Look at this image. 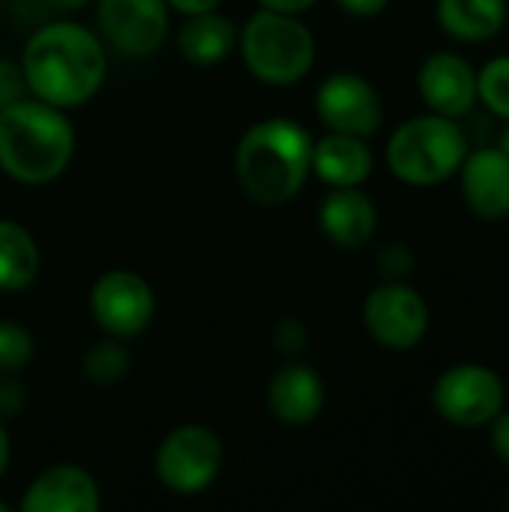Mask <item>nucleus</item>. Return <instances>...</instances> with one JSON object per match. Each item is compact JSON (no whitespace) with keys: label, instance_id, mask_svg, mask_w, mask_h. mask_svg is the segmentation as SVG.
I'll use <instances>...</instances> for the list:
<instances>
[{"label":"nucleus","instance_id":"obj_28","mask_svg":"<svg viewBox=\"0 0 509 512\" xmlns=\"http://www.w3.org/2000/svg\"><path fill=\"white\" fill-rule=\"evenodd\" d=\"M492 450L509 462V411H501L492 423Z\"/></svg>","mask_w":509,"mask_h":512},{"label":"nucleus","instance_id":"obj_16","mask_svg":"<svg viewBox=\"0 0 509 512\" xmlns=\"http://www.w3.org/2000/svg\"><path fill=\"white\" fill-rule=\"evenodd\" d=\"M321 231L330 243L342 249H360L372 240L378 228V210L360 186L333 189L318 210Z\"/></svg>","mask_w":509,"mask_h":512},{"label":"nucleus","instance_id":"obj_14","mask_svg":"<svg viewBox=\"0 0 509 512\" xmlns=\"http://www.w3.org/2000/svg\"><path fill=\"white\" fill-rule=\"evenodd\" d=\"M462 195L480 219L509 216V156L501 147H483L465 156Z\"/></svg>","mask_w":509,"mask_h":512},{"label":"nucleus","instance_id":"obj_30","mask_svg":"<svg viewBox=\"0 0 509 512\" xmlns=\"http://www.w3.org/2000/svg\"><path fill=\"white\" fill-rule=\"evenodd\" d=\"M315 3L318 0H258L261 9H273V12H285V15H303Z\"/></svg>","mask_w":509,"mask_h":512},{"label":"nucleus","instance_id":"obj_25","mask_svg":"<svg viewBox=\"0 0 509 512\" xmlns=\"http://www.w3.org/2000/svg\"><path fill=\"white\" fill-rule=\"evenodd\" d=\"M27 405V393L24 384L12 375H0V423L15 420Z\"/></svg>","mask_w":509,"mask_h":512},{"label":"nucleus","instance_id":"obj_27","mask_svg":"<svg viewBox=\"0 0 509 512\" xmlns=\"http://www.w3.org/2000/svg\"><path fill=\"white\" fill-rule=\"evenodd\" d=\"M411 252L405 246H390L384 255H381V267H384V276H405L411 270Z\"/></svg>","mask_w":509,"mask_h":512},{"label":"nucleus","instance_id":"obj_1","mask_svg":"<svg viewBox=\"0 0 509 512\" xmlns=\"http://www.w3.org/2000/svg\"><path fill=\"white\" fill-rule=\"evenodd\" d=\"M27 93L63 111L87 105L105 84L108 54L99 33L57 18L30 33L21 51Z\"/></svg>","mask_w":509,"mask_h":512},{"label":"nucleus","instance_id":"obj_5","mask_svg":"<svg viewBox=\"0 0 509 512\" xmlns=\"http://www.w3.org/2000/svg\"><path fill=\"white\" fill-rule=\"evenodd\" d=\"M468 156V138L453 117L420 114L405 120L387 141V165L408 186H438L453 177Z\"/></svg>","mask_w":509,"mask_h":512},{"label":"nucleus","instance_id":"obj_34","mask_svg":"<svg viewBox=\"0 0 509 512\" xmlns=\"http://www.w3.org/2000/svg\"><path fill=\"white\" fill-rule=\"evenodd\" d=\"M498 147H501V150H504V153L509 156V126L504 129V132H501V141H498Z\"/></svg>","mask_w":509,"mask_h":512},{"label":"nucleus","instance_id":"obj_8","mask_svg":"<svg viewBox=\"0 0 509 512\" xmlns=\"http://www.w3.org/2000/svg\"><path fill=\"white\" fill-rule=\"evenodd\" d=\"M90 315L105 336L135 339L153 324V288L135 270H108L90 288Z\"/></svg>","mask_w":509,"mask_h":512},{"label":"nucleus","instance_id":"obj_10","mask_svg":"<svg viewBox=\"0 0 509 512\" xmlns=\"http://www.w3.org/2000/svg\"><path fill=\"white\" fill-rule=\"evenodd\" d=\"M96 21L102 42L126 57L156 54L171 30V9L165 0H96Z\"/></svg>","mask_w":509,"mask_h":512},{"label":"nucleus","instance_id":"obj_12","mask_svg":"<svg viewBox=\"0 0 509 512\" xmlns=\"http://www.w3.org/2000/svg\"><path fill=\"white\" fill-rule=\"evenodd\" d=\"M102 507L99 483L81 465H51L24 489L18 510L24 512H96Z\"/></svg>","mask_w":509,"mask_h":512},{"label":"nucleus","instance_id":"obj_24","mask_svg":"<svg viewBox=\"0 0 509 512\" xmlns=\"http://www.w3.org/2000/svg\"><path fill=\"white\" fill-rule=\"evenodd\" d=\"M24 96H27V78H24L21 63H12V60L0 57V108L18 102Z\"/></svg>","mask_w":509,"mask_h":512},{"label":"nucleus","instance_id":"obj_35","mask_svg":"<svg viewBox=\"0 0 509 512\" xmlns=\"http://www.w3.org/2000/svg\"><path fill=\"white\" fill-rule=\"evenodd\" d=\"M0 512H9V504H6L3 498H0Z\"/></svg>","mask_w":509,"mask_h":512},{"label":"nucleus","instance_id":"obj_33","mask_svg":"<svg viewBox=\"0 0 509 512\" xmlns=\"http://www.w3.org/2000/svg\"><path fill=\"white\" fill-rule=\"evenodd\" d=\"M9 456H12L9 432H6V423H0V477H3V474H6V468H9Z\"/></svg>","mask_w":509,"mask_h":512},{"label":"nucleus","instance_id":"obj_2","mask_svg":"<svg viewBox=\"0 0 509 512\" xmlns=\"http://www.w3.org/2000/svg\"><path fill=\"white\" fill-rule=\"evenodd\" d=\"M312 135L288 117L252 123L234 150V174L261 207H282L300 195L312 174Z\"/></svg>","mask_w":509,"mask_h":512},{"label":"nucleus","instance_id":"obj_23","mask_svg":"<svg viewBox=\"0 0 509 512\" xmlns=\"http://www.w3.org/2000/svg\"><path fill=\"white\" fill-rule=\"evenodd\" d=\"M33 333L15 321H0V375H15L33 360Z\"/></svg>","mask_w":509,"mask_h":512},{"label":"nucleus","instance_id":"obj_13","mask_svg":"<svg viewBox=\"0 0 509 512\" xmlns=\"http://www.w3.org/2000/svg\"><path fill=\"white\" fill-rule=\"evenodd\" d=\"M417 84L429 108L453 120L465 117L477 102V69L453 51H435L426 57Z\"/></svg>","mask_w":509,"mask_h":512},{"label":"nucleus","instance_id":"obj_6","mask_svg":"<svg viewBox=\"0 0 509 512\" xmlns=\"http://www.w3.org/2000/svg\"><path fill=\"white\" fill-rule=\"evenodd\" d=\"M225 462V447L219 435L201 423H186L171 429L156 450L159 483L183 498L207 492Z\"/></svg>","mask_w":509,"mask_h":512},{"label":"nucleus","instance_id":"obj_36","mask_svg":"<svg viewBox=\"0 0 509 512\" xmlns=\"http://www.w3.org/2000/svg\"><path fill=\"white\" fill-rule=\"evenodd\" d=\"M507 507H509V498H507Z\"/></svg>","mask_w":509,"mask_h":512},{"label":"nucleus","instance_id":"obj_15","mask_svg":"<svg viewBox=\"0 0 509 512\" xmlns=\"http://www.w3.org/2000/svg\"><path fill=\"white\" fill-rule=\"evenodd\" d=\"M267 405L282 426H309L324 408V381L306 363H285L267 384Z\"/></svg>","mask_w":509,"mask_h":512},{"label":"nucleus","instance_id":"obj_29","mask_svg":"<svg viewBox=\"0 0 509 512\" xmlns=\"http://www.w3.org/2000/svg\"><path fill=\"white\" fill-rule=\"evenodd\" d=\"M336 3H339L348 15L372 18V15H378V12H384L390 0H336Z\"/></svg>","mask_w":509,"mask_h":512},{"label":"nucleus","instance_id":"obj_31","mask_svg":"<svg viewBox=\"0 0 509 512\" xmlns=\"http://www.w3.org/2000/svg\"><path fill=\"white\" fill-rule=\"evenodd\" d=\"M168 9L180 12V15H198V12H210V9H219L222 0H165Z\"/></svg>","mask_w":509,"mask_h":512},{"label":"nucleus","instance_id":"obj_19","mask_svg":"<svg viewBox=\"0 0 509 512\" xmlns=\"http://www.w3.org/2000/svg\"><path fill=\"white\" fill-rule=\"evenodd\" d=\"M438 24L462 42H486L507 24V0H438Z\"/></svg>","mask_w":509,"mask_h":512},{"label":"nucleus","instance_id":"obj_11","mask_svg":"<svg viewBox=\"0 0 509 512\" xmlns=\"http://www.w3.org/2000/svg\"><path fill=\"white\" fill-rule=\"evenodd\" d=\"M315 111L330 132L369 138L384 120L378 90L357 72H333L315 90Z\"/></svg>","mask_w":509,"mask_h":512},{"label":"nucleus","instance_id":"obj_4","mask_svg":"<svg viewBox=\"0 0 509 512\" xmlns=\"http://www.w3.org/2000/svg\"><path fill=\"white\" fill-rule=\"evenodd\" d=\"M240 57L246 69L270 87H291L315 66V36L300 15L258 9L240 30Z\"/></svg>","mask_w":509,"mask_h":512},{"label":"nucleus","instance_id":"obj_18","mask_svg":"<svg viewBox=\"0 0 509 512\" xmlns=\"http://www.w3.org/2000/svg\"><path fill=\"white\" fill-rule=\"evenodd\" d=\"M237 42H240L237 24L219 9L186 15L183 27L177 30V51L192 66L225 63L237 51Z\"/></svg>","mask_w":509,"mask_h":512},{"label":"nucleus","instance_id":"obj_17","mask_svg":"<svg viewBox=\"0 0 509 512\" xmlns=\"http://www.w3.org/2000/svg\"><path fill=\"white\" fill-rule=\"evenodd\" d=\"M372 150L366 138L348 132H327L312 144V171L330 189L363 186L372 174Z\"/></svg>","mask_w":509,"mask_h":512},{"label":"nucleus","instance_id":"obj_9","mask_svg":"<svg viewBox=\"0 0 509 512\" xmlns=\"http://www.w3.org/2000/svg\"><path fill=\"white\" fill-rule=\"evenodd\" d=\"M363 324L378 345L390 351H411L429 330V306L411 285L384 282L369 291L363 303Z\"/></svg>","mask_w":509,"mask_h":512},{"label":"nucleus","instance_id":"obj_3","mask_svg":"<svg viewBox=\"0 0 509 512\" xmlns=\"http://www.w3.org/2000/svg\"><path fill=\"white\" fill-rule=\"evenodd\" d=\"M75 156V129L63 108L24 96L0 108V168L21 186L54 183Z\"/></svg>","mask_w":509,"mask_h":512},{"label":"nucleus","instance_id":"obj_22","mask_svg":"<svg viewBox=\"0 0 509 512\" xmlns=\"http://www.w3.org/2000/svg\"><path fill=\"white\" fill-rule=\"evenodd\" d=\"M477 96L498 114L509 120V54L495 57L477 72Z\"/></svg>","mask_w":509,"mask_h":512},{"label":"nucleus","instance_id":"obj_21","mask_svg":"<svg viewBox=\"0 0 509 512\" xmlns=\"http://www.w3.org/2000/svg\"><path fill=\"white\" fill-rule=\"evenodd\" d=\"M81 372L90 384H99V387L117 384L129 372V351L123 348V339L108 336L90 345L81 360Z\"/></svg>","mask_w":509,"mask_h":512},{"label":"nucleus","instance_id":"obj_7","mask_svg":"<svg viewBox=\"0 0 509 512\" xmlns=\"http://www.w3.org/2000/svg\"><path fill=\"white\" fill-rule=\"evenodd\" d=\"M432 402L447 423L480 429L504 411L507 390L495 369L480 363H459L435 381Z\"/></svg>","mask_w":509,"mask_h":512},{"label":"nucleus","instance_id":"obj_20","mask_svg":"<svg viewBox=\"0 0 509 512\" xmlns=\"http://www.w3.org/2000/svg\"><path fill=\"white\" fill-rule=\"evenodd\" d=\"M39 267L42 255L33 234L12 219H0V291L15 294L30 288L39 276Z\"/></svg>","mask_w":509,"mask_h":512},{"label":"nucleus","instance_id":"obj_32","mask_svg":"<svg viewBox=\"0 0 509 512\" xmlns=\"http://www.w3.org/2000/svg\"><path fill=\"white\" fill-rule=\"evenodd\" d=\"M90 0H42V6H48V9H54V12H60V15H69V12H75V9H81V6H87Z\"/></svg>","mask_w":509,"mask_h":512},{"label":"nucleus","instance_id":"obj_26","mask_svg":"<svg viewBox=\"0 0 509 512\" xmlns=\"http://www.w3.org/2000/svg\"><path fill=\"white\" fill-rule=\"evenodd\" d=\"M276 345H279V351H285V354L300 351V348L306 345V330H303V324L294 321V318H285V321L276 327Z\"/></svg>","mask_w":509,"mask_h":512}]
</instances>
